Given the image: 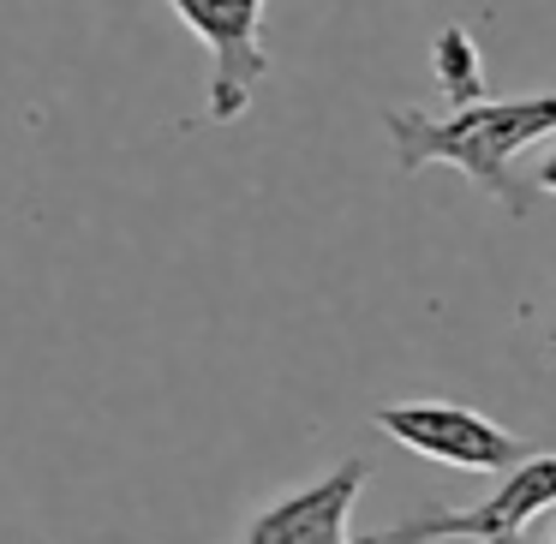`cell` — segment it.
Instances as JSON below:
<instances>
[{
	"label": "cell",
	"instance_id": "obj_6",
	"mask_svg": "<svg viewBox=\"0 0 556 544\" xmlns=\"http://www.w3.org/2000/svg\"><path fill=\"white\" fill-rule=\"evenodd\" d=\"M431 73L437 85H443V97L455 102V109H472V102H484L491 90H484V61H479V42H472L467 25H443L431 42Z\"/></svg>",
	"mask_w": 556,
	"mask_h": 544
},
{
	"label": "cell",
	"instance_id": "obj_8",
	"mask_svg": "<svg viewBox=\"0 0 556 544\" xmlns=\"http://www.w3.org/2000/svg\"><path fill=\"white\" fill-rule=\"evenodd\" d=\"M551 353H556V341H551Z\"/></svg>",
	"mask_w": 556,
	"mask_h": 544
},
{
	"label": "cell",
	"instance_id": "obj_2",
	"mask_svg": "<svg viewBox=\"0 0 556 544\" xmlns=\"http://www.w3.org/2000/svg\"><path fill=\"white\" fill-rule=\"evenodd\" d=\"M556 508V455H527L496 472V491L467 508H413L365 544H520L532 520Z\"/></svg>",
	"mask_w": 556,
	"mask_h": 544
},
{
	"label": "cell",
	"instance_id": "obj_3",
	"mask_svg": "<svg viewBox=\"0 0 556 544\" xmlns=\"http://www.w3.org/2000/svg\"><path fill=\"white\" fill-rule=\"evenodd\" d=\"M371 425L383 437H395L401 448L455 472H491L496 479V472L532 455L527 437L503 431L496 419H484L479 407H460V401H383L371 413Z\"/></svg>",
	"mask_w": 556,
	"mask_h": 544
},
{
	"label": "cell",
	"instance_id": "obj_7",
	"mask_svg": "<svg viewBox=\"0 0 556 544\" xmlns=\"http://www.w3.org/2000/svg\"><path fill=\"white\" fill-rule=\"evenodd\" d=\"M527 186H532V198H539V192H551V198H556V150H551V156H544L539 168L527 174Z\"/></svg>",
	"mask_w": 556,
	"mask_h": 544
},
{
	"label": "cell",
	"instance_id": "obj_4",
	"mask_svg": "<svg viewBox=\"0 0 556 544\" xmlns=\"http://www.w3.org/2000/svg\"><path fill=\"white\" fill-rule=\"evenodd\" d=\"M186 18L198 42L210 49L216 73H210V102L204 114L216 126L240 121L257 97V78H269V54H264V0H168Z\"/></svg>",
	"mask_w": 556,
	"mask_h": 544
},
{
	"label": "cell",
	"instance_id": "obj_1",
	"mask_svg": "<svg viewBox=\"0 0 556 544\" xmlns=\"http://www.w3.org/2000/svg\"><path fill=\"white\" fill-rule=\"evenodd\" d=\"M383 126H389L401 174H425L431 162H448L484 198H496L508 216H527L532 186L515 180V162L539 138H556V90H544V97H503V102L484 97L472 109H455L448 121H431L419 109H389Z\"/></svg>",
	"mask_w": 556,
	"mask_h": 544
},
{
	"label": "cell",
	"instance_id": "obj_5",
	"mask_svg": "<svg viewBox=\"0 0 556 544\" xmlns=\"http://www.w3.org/2000/svg\"><path fill=\"white\" fill-rule=\"evenodd\" d=\"M365 460H341L336 472H324L305 491L276 496L269 508H257L240 544H348V515L365 491Z\"/></svg>",
	"mask_w": 556,
	"mask_h": 544
}]
</instances>
